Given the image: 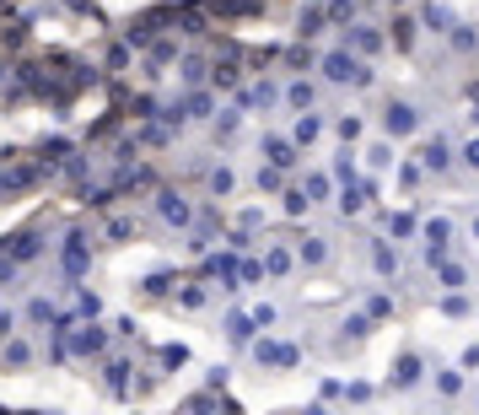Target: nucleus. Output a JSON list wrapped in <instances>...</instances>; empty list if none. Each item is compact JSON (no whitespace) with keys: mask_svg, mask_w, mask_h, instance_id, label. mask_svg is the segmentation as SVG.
I'll return each instance as SVG.
<instances>
[{"mask_svg":"<svg viewBox=\"0 0 479 415\" xmlns=\"http://www.w3.org/2000/svg\"><path fill=\"white\" fill-rule=\"evenodd\" d=\"M469 162H474V167H479V141H474V146H469Z\"/></svg>","mask_w":479,"mask_h":415,"instance_id":"nucleus-1","label":"nucleus"}]
</instances>
